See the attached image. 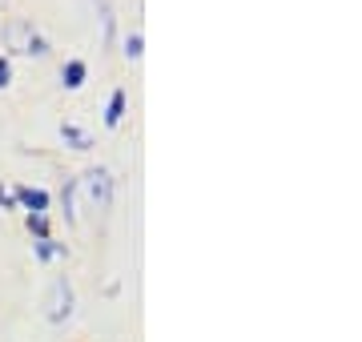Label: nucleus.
I'll use <instances>...</instances> for the list:
<instances>
[{
	"label": "nucleus",
	"instance_id": "f257e3e1",
	"mask_svg": "<svg viewBox=\"0 0 362 342\" xmlns=\"http://www.w3.org/2000/svg\"><path fill=\"white\" fill-rule=\"evenodd\" d=\"M77 182L89 189V201L97 210H105V206L113 201V177H109V170H89L85 177H77Z\"/></svg>",
	"mask_w": 362,
	"mask_h": 342
},
{
	"label": "nucleus",
	"instance_id": "f03ea898",
	"mask_svg": "<svg viewBox=\"0 0 362 342\" xmlns=\"http://www.w3.org/2000/svg\"><path fill=\"white\" fill-rule=\"evenodd\" d=\"M69 310H73V290H69L65 278H57V286H52V306H49V318L52 322H61V318H69Z\"/></svg>",
	"mask_w": 362,
	"mask_h": 342
},
{
	"label": "nucleus",
	"instance_id": "7ed1b4c3",
	"mask_svg": "<svg viewBox=\"0 0 362 342\" xmlns=\"http://www.w3.org/2000/svg\"><path fill=\"white\" fill-rule=\"evenodd\" d=\"M13 198L21 201L28 213H45V210H49V194L37 189V185H21V189H13Z\"/></svg>",
	"mask_w": 362,
	"mask_h": 342
},
{
	"label": "nucleus",
	"instance_id": "20e7f679",
	"mask_svg": "<svg viewBox=\"0 0 362 342\" xmlns=\"http://www.w3.org/2000/svg\"><path fill=\"white\" fill-rule=\"evenodd\" d=\"M85 77H89V65H85L81 57L65 61V69H61V81H65V89H81V85H85Z\"/></svg>",
	"mask_w": 362,
	"mask_h": 342
},
{
	"label": "nucleus",
	"instance_id": "39448f33",
	"mask_svg": "<svg viewBox=\"0 0 362 342\" xmlns=\"http://www.w3.org/2000/svg\"><path fill=\"white\" fill-rule=\"evenodd\" d=\"M125 101H129V93H125V89H113V97H109V109H105V125H109V129H117V125H121V117H125Z\"/></svg>",
	"mask_w": 362,
	"mask_h": 342
},
{
	"label": "nucleus",
	"instance_id": "423d86ee",
	"mask_svg": "<svg viewBox=\"0 0 362 342\" xmlns=\"http://www.w3.org/2000/svg\"><path fill=\"white\" fill-rule=\"evenodd\" d=\"M61 137H65V141H73L77 145V149H89V133L81 129V125H73V121H65V125H61Z\"/></svg>",
	"mask_w": 362,
	"mask_h": 342
},
{
	"label": "nucleus",
	"instance_id": "0eeeda50",
	"mask_svg": "<svg viewBox=\"0 0 362 342\" xmlns=\"http://www.w3.org/2000/svg\"><path fill=\"white\" fill-rule=\"evenodd\" d=\"M33 250H37L40 262H49V258H57V254H65V246H61V242H52V237H37V242H33Z\"/></svg>",
	"mask_w": 362,
	"mask_h": 342
},
{
	"label": "nucleus",
	"instance_id": "6e6552de",
	"mask_svg": "<svg viewBox=\"0 0 362 342\" xmlns=\"http://www.w3.org/2000/svg\"><path fill=\"white\" fill-rule=\"evenodd\" d=\"M28 230L37 237H49V213H28Z\"/></svg>",
	"mask_w": 362,
	"mask_h": 342
},
{
	"label": "nucleus",
	"instance_id": "1a4fd4ad",
	"mask_svg": "<svg viewBox=\"0 0 362 342\" xmlns=\"http://www.w3.org/2000/svg\"><path fill=\"white\" fill-rule=\"evenodd\" d=\"M81 185H77V177H73V182L65 185V194H61V201H65V218L69 222H73V218H77V213H73V194H77Z\"/></svg>",
	"mask_w": 362,
	"mask_h": 342
},
{
	"label": "nucleus",
	"instance_id": "9d476101",
	"mask_svg": "<svg viewBox=\"0 0 362 342\" xmlns=\"http://www.w3.org/2000/svg\"><path fill=\"white\" fill-rule=\"evenodd\" d=\"M125 57H133V61L141 57V33H129L125 37Z\"/></svg>",
	"mask_w": 362,
	"mask_h": 342
},
{
	"label": "nucleus",
	"instance_id": "9b49d317",
	"mask_svg": "<svg viewBox=\"0 0 362 342\" xmlns=\"http://www.w3.org/2000/svg\"><path fill=\"white\" fill-rule=\"evenodd\" d=\"M8 81H13V61H8V57H0V89H4Z\"/></svg>",
	"mask_w": 362,
	"mask_h": 342
},
{
	"label": "nucleus",
	"instance_id": "f8f14e48",
	"mask_svg": "<svg viewBox=\"0 0 362 342\" xmlns=\"http://www.w3.org/2000/svg\"><path fill=\"white\" fill-rule=\"evenodd\" d=\"M13 206H16L13 189H8V185H0V210H13Z\"/></svg>",
	"mask_w": 362,
	"mask_h": 342
}]
</instances>
